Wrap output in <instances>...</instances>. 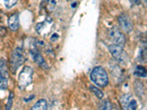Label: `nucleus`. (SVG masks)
I'll use <instances>...</instances> for the list:
<instances>
[{"label": "nucleus", "mask_w": 147, "mask_h": 110, "mask_svg": "<svg viewBox=\"0 0 147 110\" xmlns=\"http://www.w3.org/2000/svg\"><path fill=\"white\" fill-rule=\"evenodd\" d=\"M137 107H138V104L136 101L133 99H131L130 101H129V109L136 110L137 109Z\"/></svg>", "instance_id": "f3484780"}, {"label": "nucleus", "mask_w": 147, "mask_h": 110, "mask_svg": "<svg viewBox=\"0 0 147 110\" xmlns=\"http://www.w3.org/2000/svg\"><path fill=\"white\" fill-rule=\"evenodd\" d=\"M132 99V97L130 95H124V96L121 97V107L123 110H129V101Z\"/></svg>", "instance_id": "9b49d317"}, {"label": "nucleus", "mask_w": 147, "mask_h": 110, "mask_svg": "<svg viewBox=\"0 0 147 110\" xmlns=\"http://www.w3.org/2000/svg\"><path fill=\"white\" fill-rule=\"evenodd\" d=\"M135 75L138 77H146L147 76V70L144 66L141 65H138L135 70Z\"/></svg>", "instance_id": "f8f14e48"}, {"label": "nucleus", "mask_w": 147, "mask_h": 110, "mask_svg": "<svg viewBox=\"0 0 147 110\" xmlns=\"http://www.w3.org/2000/svg\"><path fill=\"white\" fill-rule=\"evenodd\" d=\"M25 61L23 50L20 48H15L10 54V70L12 73H16V70L22 66Z\"/></svg>", "instance_id": "f257e3e1"}, {"label": "nucleus", "mask_w": 147, "mask_h": 110, "mask_svg": "<svg viewBox=\"0 0 147 110\" xmlns=\"http://www.w3.org/2000/svg\"><path fill=\"white\" fill-rule=\"evenodd\" d=\"M129 2L134 5H140L141 3V0H129Z\"/></svg>", "instance_id": "6ab92c4d"}, {"label": "nucleus", "mask_w": 147, "mask_h": 110, "mask_svg": "<svg viewBox=\"0 0 147 110\" xmlns=\"http://www.w3.org/2000/svg\"><path fill=\"white\" fill-rule=\"evenodd\" d=\"M99 110H112V105L108 100L104 101L99 107Z\"/></svg>", "instance_id": "ddd939ff"}, {"label": "nucleus", "mask_w": 147, "mask_h": 110, "mask_svg": "<svg viewBox=\"0 0 147 110\" xmlns=\"http://www.w3.org/2000/svg\"><path fill=\"white\" fill-rule=\"evenodd\" d=\"M17 1L18 0H4L5 7H7V8H10L13 6H14L16 4Z\"/></svg>", "instance_id": "dca6fc26"}, {"label": "nucleus", "mask_w": 147, "mask_h": 110, "mask_svg": "<svg viewBox=\"0 0 147 110\" xmlns=\"http://www.w3.org/2000/svg\"><path fill=\"white\" fill-rule=\"evenodd\" d=\"M90 79L100 87H106L108 84V77L105 70L101 66L95 67L90 73Z\"/></svg>", "instance_id": "f03ea898"}, {"label": "nucleus", "mask_w": 147, "mask_h": 110, "mask_svg": "<svg viewBox=\"0 0 147 110\" xmlns=\"http://www.w3.org/2000/svg\"><path fill=\"white\" fill-rule=\"evenodd\" d=\"M30 54L32 56V60H34V62H35L37 65H39V66H40V68H42L43 69L48 70V65H47L44 58L42 57V55L40 54V53L38 51L35 49V48H34V49H32V50L30 51Z\"/></svg>", "instance_id": "6e6552de"}, {"label": "nucleus", "mask_w": 147, "mask_h": 110, "mask_svg": "<svg viewBox=\"0 0 147 110\" xmlns=\"http://www.w3.org/2000/svg\"><path fill=\"white\" fill-rule=\"evenodd\" d=\"M33 70L30 66H24L18 75V85L20 89H24L32 82Z\"/></svg>", "instance_id": "7ed1b4c3"}, {"label": "nucleus", "mask_w": 147, "mask_h": 110, "mask_svg": "<svg viewBox=\"0 0 147 110\" xmlns=\"http://www.w3.org/2000/svg\"><path fill=\"white\" fill-rule=\"evenodd\" d=\"M13 99L14 95L13 93H10L8 97V100H7V103H6V107H5V110H11L12 106H13Z\"/></svg>", "instance_id": "2eb2a0df"}, {"label": "nucleus", "mask_w": 147, "mask_h": 110, "mask_svg": "<svg viewBox=\"0 0 147 110\" xmlns=\"http://www.w3.org/2000/svg\"><path fill=\"white\" fill-rule=\"evenodd\" d=\"M30 110H47V102L45 99H40L30 109Z\"/></svg>", "instance_id": "9d476101"}, {"label": "nucleus", "mask_w": 147, "mask_h": 110, "mask_svg": "<svg viewBox=\"0 0 147 110\" xmlns=\"http://www.w3.org/2000/svg\"><path fill=\"white\" fill-rule=\"evenodd\" d=\"M108 48L111 54L113 55V57L115 60H119L120 62L126 61L127 54L123 49V47L121 46L116 45V44H112V45L109 46Z\"/></svg>", "instance_id": "423d86ee"}, {"label": "nucleus", "mask_w": 147, "mask_h": 110, "mask_svg": "<svg viewBox=\"0 0 147 110\" xmlns=\"http://www.w3.org/2000/svg\"><path fill=\"white\" fill-rule=\"evenodd\" d=\"M8 68L5 59H0V90H5L8 85Z\"/></svg>", "instance_id": "39448f33"}, {"label": "nucleus", "mask_w": 147, "mask_h": 110, "mask_svg": "<svg viewBox=\"0 0 147 110\" xmlns=\"http://www.w3.org/2000/svg\"><path fill=\"white\" fill-rule=\"evenodd\" d=\"M118 22L121 28L127 33H130L133 30V24L128 15L124 14L119 15L118 18Z\"/></svg>", "instance_id": "0eeeda50"}, {"label": "nucleus", "mask_w": 147, "mask_h": 110, "mask_svg": "<svg viewBox=\"0 0 147 110\" xmlns=\"http://www.w3.org/2000/svg\"><path fill=\"white\" fill-rule=\"evenodd\" d=\"M8 26L10 29L13 31H16L19 27V18L18 14H13L10 15L7 21Z\"/></svg>", "instance_id": "1a4fd4ad"}, {"label": "nucleus", "mask_w": 147, "mask_h": 110, "mask_svg": "<svg viewBox=\"0 0 147 110\" xmlns=\"http://www.w3.org/2000/svg\"><path fill=\"white\" fill-rule=\"evenodd\" d=\"M143 2H144L146 5H147V0H143Z\"/></svg>", "instance_id": "aec40b11"}, {"label": "nucleus", "mask_w": 147, "mask_h": 110, "mask_svg": "<svg viewBox=\"0 0 147 110\" xmlns=\"http://www.w3.org/2000/svg\"><path fill=\"white\" fill-rule=\"evenodd\" d=\"M108 37L110 40L116 45L124 46L126 42L124 33L117 27H113L108 30Z\"/></svg>", "instance_id": "20e7f679"}, {"label": "nucleus", "mask_w": 147, "mask_h": 110, "mask_svg": "<svg viewBox=\"0 0 147 110\" xmlns=\"http://www.w3.org/2000/svg\"><path fill=\"white\" fill-rule=\"evenodd\" d=\"M55 5H56V1L55 0H49L48 4H47V8L51 11L54 9Z\"/></svg>", "instance_id": "a211bd4d"}, {"label": "nucleus", "mask_w": 147, "mask_h": 110, "mask_svg": "<svg viewBox=\"0 0 147 110\" xmlns=\"http://www.w3.org/2000/svg\"><path fill=\"white\" fill-rule=\"evenodd\" d=\"M90 90H91L94 94H95V95L97 97V98H99V99H100L103 98L104 93L101 91L100 90H99V89L97 88L96 87H94V86L91 85V86H90Z\"/></svg>", "instance_id": "4468645a"}]
</instances>
